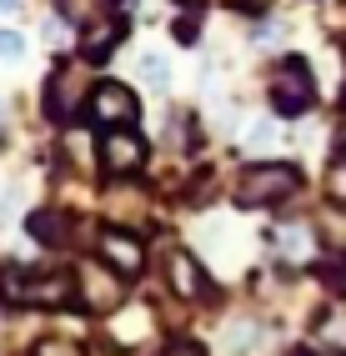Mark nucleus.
<instances>
[{"label": "nucleus", "instance_id": "20e7f679", "mask_svg": "<svg viewBox=\"0 0 346 356\" xmlns=\"http://www.w3.org/2000/svg\"><path fill=\"white\" fill-rule=\"evenodd\" d=\"M141 161H146V140L141 136H131L126 126H115L101 136V165L115 176H126V171H141Z\"/></svg>", "mask_w": 346, "mask_h": 356}, {"label": "nucleus", "instance_id": "412c9836", "mask_svg": "<svg viewBox=\"0 0 346 356\" xmlns=\"http://www.w3.org/2000/svg\"><path fill=\"white\" fill-rule=\"evenodd\" d=\"M10 6H15V0H0V10H10Z\"/></svg>", "mask_w": 346, "mask_h": 356}, {"label": "nucleus", "instance_id": "2eb2a0df", "mask_svg": "<svg viewBox=\"0 0 346 356\" xmlns=\"http://www.w3.org/2000/svg\"><path fill=\"white\" fill-rule=\"evenodd\" d=\"M327 191H331V201H346V156L331 165V176H327Z\"/></svg>", "mask_w": 346, "mask_h": 356}, {"label": "nucleus", "instance_id": "6ab92c4d", "mask_svg": "<svg viewBox=\"0 0 346 356\" xmlns=\"http://www.w3.org/2000/svg\"><path fill=\"white\" fill-rule=\"evenodd\" d=\"M40 356H76V351H71V346H60V341H45Z\"/></svg>", "mask_w": 346, "mask_h": 356}, {"label": "nucleus", "instance_id": "9d476101", "mask_svg": "<svg viewBox=\"0 0 346 356\" xmlns=\"http://www.w3.org/2000/svg\"><path fill=\"white\" fill-rule=\"evenodd\" d=\"M115 35H121V26H115V20H110V26H90V31H85V40H81V51H85L90 60H101V56H110Z\"/></svg>", "mask_w": 346, "mask_h": 356}, {"label": "nucleus", "instance_id": "f03ea898", "mask_svg": "<svg viewBox=\"0 0 346 356\" xmlns=\"http://www.w3.org/2000/svg\"><path fill=\"white\" fill-rule=\"evenodd\" d=\"M271 101H276V111H281V115L311 111V101H316L311 70H306L302 60H281V65H276V76H271Z\"/></svg>", "mask_w": 346, "mask_h": 356}, {"label": "nucleus", "instance_id": "39448f33", "mask_svg": "<svg viewBox=\"0 0 346 356\" xmlns=\"http://www.w3.org/2000/svg\"><path fill=\"white\" fill-rule=\"evenodd\" d=\"M101 256L110 261L115 271H141V261H146V251H141V241L135 236H126V231H101Z\"/></svg>", "mask_w": 346, "mask_h": 356}, {"label": "nucleus", "instance_id": "9b49d317", "mask_svg": "<svg viewBox=\"0 0 346 356\" xmlns=\"http://www.w3.org/2000/svg\"><path fill=\"white\" fill-rule=\"evenodd\" d=\"M281 256L286 261H311V231L306 226H286L281 231Z\"/></svg>", "mask_w": 346, "mask_h": 356}, {"label": "nucleus", "instance_id": "4468645a", "mask_svg": "<svg viewBox=\"0 0 346 356\" xmlns=\"http://www.w3.org/2000/svg\"><path fill=\"white\" fill-rule=\"evenodd\" d=\"M20 56H26V40L15 31H0V60H20Z\"/></svg>", "mask_w": 346, "mask_h": 356}, {"label": "nucleus", "instance_id": "1a4fd4ad", "mask_svg": "<svg viewBox=\"0 0 346 356\" xmlns=\"http://www.w3.org/2000/svg\"><path fill=\"white\" fill-rule=\"evenodd\" d=\"M76 86H81L76 70H65V76L51 81V115H56V121H65V115L76 111Z\"/></svg>", "mask_w": 346, "mask_h": 356}, {"label": "nucleus", "instance_id": "6e6552de", "mask_svg": "<svg viewBox=\"0 0 346 356\" xmlns=\"http://www.w3.org/2000/svg\"><path fill=\"white\" fill-rule=\"evenodd\" d=\"M81 281H85V301L96 306V312H110V306L121 301V286H115L110 276H101L96 266H85V271H81Z\"/></svg>", "mask_w": 346, "mask_h": 356}, {"label": "nucleus", "instance_id": "0eeeda50", "mask_svg": "<svg viewBox=\"0 0 346 356\" xmlns=\"http://www.w3.org/2000/svg\"><path fill=\"white\" fill-rule=\"evenodd\" d=\"M171 286L181 296H201L206 291V276H201V266H196L191 251H171Z\"/></svg>", "mask_w": 346, "mask_h": 356}, {"label": "nucleus", "instance_id": "4be33fe9", "mask_svg": "<svg viewBox=\"0 0 346 356\" xmlns=\"http://www.w3.org/2000/svg\"><path fill=\"white\" fill-rule=\"evenodd\" d=\"M191 6H201V0H191Z\"/></svg>", "mask_w": 346, "mask_h": 356}, {"label": "nucleus", "instance_id": "f8f14e48", "mask_svg": "<svg viewBox=\"0 0 346 356\" xmlns=\"http://www.w3.org/2000/svg\"><path fill=\"white\" fill-rule=\"evenodd\" d=\"M65 20H76V26H90L96 15H106V0H56Z\"/></svg>", "mask_w": 346, "mask_h": 356}, {"label": "nucleus", "instance_id": "a211bd4d", "mask_svg": "<svg viewBox=\"0 0 346 356\" xmlns=\"http://www.w3.org/2000/svg\"><path fill=\"white\" fill-rule=\"evenodd\" d=\"M166 356H201V346H196V341H171Z\"/></svg>", "mask_w": 346, "mask_h": 356}, {"label": "nucleus", "instance_id": "f257e3e1", "mask_svg": "<svg viewBox=\"0 0 346 356\" xmlns=\"http://www.w3.org/2000/svg\"><path fill=\"white\" fill-rule=\"evenodd\" d=\"M296 186H302V176H296V165L286 161H266V165H251V171L241 176V206H271V201H286Z\"/></svg>", "mask_w": 346, "mask_h": 356}, {"label": "nucleus", "instance_id": "f3484780", "mask_svg": "<svg viewBox=\"0 0 346 356\" xmlns=\"http://www.w3.org/2000/svg\"><path fill=\"white\" fill-rule=\"evenodd\" d=\"M251 146H256V151L276 146V131H271V126H256V131H251Z\"/></svg>", "mask_w": 346, "mask_h": 356}, {"label": "nucleus", "instance_id": "aec40b11", "mask_svg": "<svg viewBox=\"0 0 346 356\" xmlns=\"http://www.w3.org/2000/svg\"><path fill=\"white\" fill-rule=\"evenodd\" d=\"M306 356H336V351H306Z\"/></svg>", "mask_w": 346, "mask_h": 356}, {"label": "nucleus", "instance_id": "dca6fc26", "mask_svg": "<svg viewBox=\"0 0 346 356\" xmlns=\"http://www.w3.org/2000/svg\"><path fill=\"white\" fill-rule=\"evenodd\" d=\"M31 231L40 236V241H56V236H60V221H56V216H31Z\"/></svg>", "mask_w": 346, "mask_h": 356}, {"label": "nucleus", "instance_id": "7ed1b4c3", "mask_svg": "<svg viewBox=\"0 0 346 356\" xmlns=\"http://www.w3.org/2000/svg\"><path fill=\"white\" fill-rule=\"evenodd\" d=\"M135 115H141V106H135V96L121 81L90 86V121H96V126H131Z\"/></svg>", "mask_w": 346, "mask_h": 356}, {"label": "nucleus", "instance_id": "423d86ee", "mask_svg": "<svg viewBox=\"0 0 346 356\" xmlns=\"http://www.w3.org/2000/svg\"><path fill=\"white\" fill-rule=\"evenodd\" d=\"M26 301H31V306H60V301H71V276L51 271V276L26 281Z\"/></svg>", "mask_w": 346, "mask_h": 356}, {"label": "nucleus", "instance_id": "ddd939ff", "mask_svg": "<svg viewBox=\"0 0 346 356\" xmlns=\"http://www.w3.org/2000/svg\"><path fill=\"white\" fill-rule=\"evenodd\" d=\"M141 76L151 81V86H166V56H141Z\"/></svg>", "mask_w": 346, "mask_h": 356}]
</instances>
